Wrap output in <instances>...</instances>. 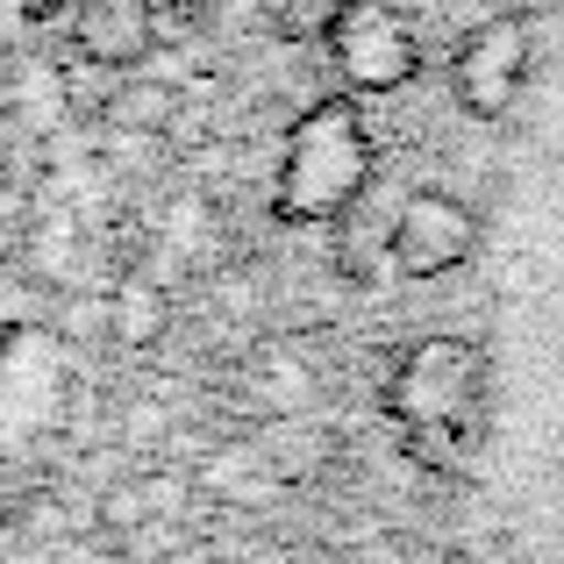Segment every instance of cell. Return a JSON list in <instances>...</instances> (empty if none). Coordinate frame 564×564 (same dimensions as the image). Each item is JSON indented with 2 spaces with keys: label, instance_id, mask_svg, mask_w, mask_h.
<instances>
[{
  "label": "cell",
  "instance_id": "obj_13",
  "mask_svg": "<svg viewBox=\"0 0 564 564\" xmlns=\"http://www.w3.org/2000/svg\"><path fill=\"white\" fill-rule=\"evenodd\" d=\"M165 8H180V14H200V8H207V0H165Z\"/></svg>",
  "mask_w": 564,
  "mask_h": 564
},
{
  "label": "cell",
  "instance_id": "obj_2",
  "mask_svg": "<svg viewBox=\"0 0 564 564\" xmlns=\"http://www.w3.org/2000/svg\"><path fill=\"white\" fill-rule=\"evenodd\" d=\"M29 22L36 0H0V258L22 243L29 207H36V129L22 108V79H29Z\"/></svg>",
  "mask_w": 564,
  "mask_h": 564
},
{
  "label": "cell",
  "instance_id": "obj_4",
  "mask_svg": "<svg viewBox=\"0 0 564 564\" xmlns=\"http://www.w3.org/2000/svg\"><path fill=\"white\" fill-rule=\"evenodd\" d=\"M529 65H536V29L529 14H494L479 22L451 57V94L471 122H508L514 100L529 86Z\"/></svg>",
  "mask_w": 564,
  "mask_h": 564
},
{
  "label": "cell",
  "instance_id": "obj_5",
  "mask_svg": "<svg viewBox=\"0 0 564 564\" xmlns=\"http://www.w3.org/2000/svg\"><path fill=\"white\" fill-rule=\"evenodd\" d=\"M386 243H393V264L408 279H443V272H457V264H471V250H479V215H471L457 193L422 186V193L400 200Z\"/></svg>",
  "mask_w": 564,
  "mask_h": 564
},
{
  "label": "cell",
  "instance_id": "obj_11",
  "mask_svg": "<svg viewBox=\"0 0 564 564\" xmlns=\"http://www.w3.org/2000/svg\"><path fill=\"white\" fill-rule=\"evenodd\" d=\"M122 79H129V72H108V65H94V57H72V65H57L65 108L86 115V122H100V115H108V100H115V86H122Z\"/></svg>",
  "mask_w": 564,
  "mask_h": 564
},
{
  "label": "cell",
  "instance_id": "obj_3",
  "mask_svg": "<svg viewBox=\"0 0 564 564\" xmlns=\"http://www.w3.org/2000/svg\"><path fill=\"white\" fill-rule=\"evenodd\" d=\"M322 51L344 72L350 94H400L422 72V36H414L408 0H344Z\"/></svg>",
  "mask_w": 564,
  "mask_h": 564
},
{
  "label": "cell",
  "instance_id": "obj_1",
  "mask_svg": "<svg viewBox=\"0 0 564 564\" xmlns=\"http://www.w3.org/2000/svg\"><path fill=\"white\" fill-rule=\"evenodd\" d=\"M372 129H365V115L350 108V100H322V108H307L301 122H293L286 137V158H279V215L286 221H336L350 215V200L365 193L372 180Z\"/></svg>",
  "mask_w": 564,
  "mask_h": 564
},
{
  "label": "cell",
  "instance_id": "obj_7",
  "mask_svg": "<svg viewBox=\"0 0 564 564\" xmlns=\"http://www.w3.org/2000/svg\"><path fill=\"white\" fill-rule=\"evenodd\" d=\"M72 51L108 72H143V57L158 51L151 0H79L72 8Z\"/></svg>",
  "mask_w": 564,
  "mask_h": 564
},
{
  "label": "cell",
  "instance_id": "obj_10",
  "mask_svg": "<svg viewBox=\"0 0 564 564\" xmlns=\"http://www.w3.org/2000/svg\"><path fill=\"white\" fill-rule=\"evenodd\" d=\"M258 14H264V29L286 36V43H322L329 22L344 14V0H258Z\"/></svg>",
  "mask_w": 564,
  "mask_h": 564
},
{
  "label": "cell",
  "instance_id": "obj_12",
  "mask_svg": "<svg viewBox=\"0 0 564 564\" xmlns=\"http://www.w3.org/2000/svg\"><path fill=\"white\" fill-rule=\"evenodd\" d=\"M100 151H108V165H122V172H158L165 165V137H143V129H108Z\"/></svg>",
  "mask_w": 564,
  "mask_h": 564
},
{
  "label": "cell",
  "instance_id": "obj_9",
  "mask_svg": "<svg viewBox=\"0 0 564 564\" xmlns=\"http://www.w3.org/2000/svg\"><path fill=\"white\" fill-rule=\"evenodd\" d=\"M180 108H186L180 86L151 79V72H129V79L115 86V100H108V115H100V122H108V129H143V137H172Z\"/></svg>",
  "mask_w": 564,
  "mask_h": 564
},
{
  "label": "cell",
  "instance_id": "obj_8",
  "mask_svg": "<svg viewBox=\"0 0 564 564\" xmlns=\"http://www.w3.org/2000/svg\"><path fill=\"white\" fill-rule=\"evenodd\" d=\"M108 329L122 336V350H151L158 336L172 329V301H165V293H158V279L129 272L122 286L108 293Z\"/></svg>",
  "mask_w": 564,
  "mask_h": 564
},
{
  "label": "cell",
  "instance_id": "obj_14",
  "mask_svg": "<svg viewBox=\"0 0 564 564\" xmlns=\"http://www.w3.org/2000/svg\"><path fill=\"white\" fill-rule=\"evenodd\" d=\"M36 8H43V0H36Z\"/></svg>",
  "mask_w": 564,
  "mask_h": 564
},
{
  "label": "cell",
  "instance_id": "obj_6",
  "mask_svg": "<svg viewBox=\"0 0 564 564\" xmlns=\"http://www.w3.org/2000/svg\"><path fill=\"white\" fill-rule=\"evenodd\" d=\"M400 408L422 414V422H457L465 414L479 429V408H486V350L479 344H457V336H436L408 358L400 372Z\"/></svg>",
  "mask_w": 564,
  "mask_h": 564
}]
</instances>
